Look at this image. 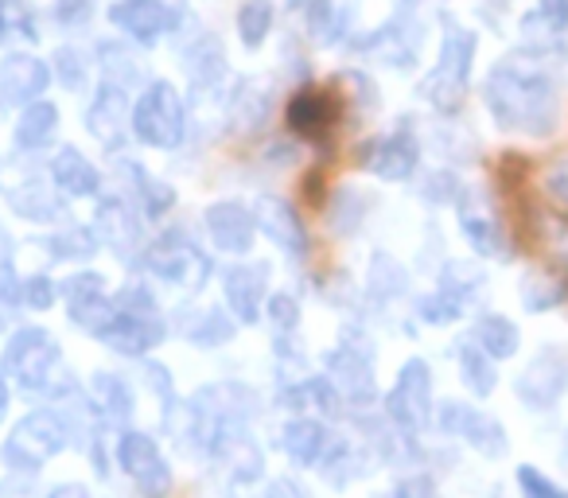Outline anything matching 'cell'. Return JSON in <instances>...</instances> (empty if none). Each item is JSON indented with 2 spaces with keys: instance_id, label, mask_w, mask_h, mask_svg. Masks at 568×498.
<instances>
[{
  "instance_id": "1",
  "label": "cell",
  "mask_w": 568,
  "mask_h": 498,
  "mask_svg": "<svg viewBox=\"0 0 568 498\" xmlns=\"http://www.w3.org/2000/svg\"><path fill=\"white\" fill-rule=\"evenodd\" d=\"M487 110L503 129H521V133H549L557 121V90H552L549 74L526 63H498L487 74Z\"/></svg>"
},
{
  "instance_id": "2",
  "label": "cell",
  "mask_w": 568,
  "mask_h": 498,
  "mask_svg": "<svg viewBox=\"0 0 568 498\" xmlns=\"http://www.w3.org/2000/svg\"><path fill=\"white\" fill-rule=\"evenodd\" d=\"M471 59H475V35L467 32V28H452V32L444 35L440 63L433 67V74H428L425 87H420L428 102H436L440 110H456L467 90Z\"/></svg>"
},
{
  "instance_id": "3",
  "label": "cell",
  "mask_w": 568,
  "mask_h": 498,
  "mask_svg": "<svg viewBox=\"0 0 568 498\" xmlns=\"http://www.w3.org/2000/svg\"><path fill=\"white\" fill-rule=\"evenodd\" d=\"M133 125H136V136H141L144 144H160V149H172V144H180V136H183L180 94H175L168 82L149 87V94L136 102Z\"/></svg>"
},
{
  "instance_id": "4",
  "label": "cell",
  "mask_w": 568,
  "mask_h": 498,
  "mask_svg": "<svg viewBox=\"0 0 568 498\" xmlns=\"http://www.w3.org/2000/svg\"><path fill=\"white\" fill-rule=\"evenodd\" d=\"M110 20L136 43H156L164 32H172L175 12L164 0H121L110 9Z\"/></svg>"
},
{
  "instance_id": "5",
  "label": "cell",
  "mask_w": 568,
  "mask_h": 498,
  "mask_svg": "<svg viewBox=\"0 0 568 498\" xmlns=\"http://www.w3.org/2000/svg\"><path fill=\"white\" fill-rule=\"evenodd\" d=\"M288 125H293L296 133L312 136V141L327 136L335 125V98L324 94V90H301V94L288 102Z\"/></svg>"
},
{
  "instance_id": "6",
  "label": "cell",
  "mask_w": 568,
  "mask_h": 498,
  "mask_svg": "<svg viewBox=\"0 0 568 498\" xmlns=\"http://www.w3.org/2000/svg\"><path fill=\"white\" fill-rule=\"evenodd\" d=\"M534 386H541L534 394V405H549L552 397L565 394V386H568V355H560V350H549V355L537 358V363L526 370V378L518 382L521 397H526Z\"/></svg>"
},
{
  "instance_id": "7",
  "label": "cell",
  "mask_w": 568,
  "mask_h": 498,
  "mask_svg": "<svg viewBox=\"0 0 568 498\" xmlns=\"http://www.w3.org/2000/svg\"><path fill=\"white\" fill-rule=\"evenodd\" d=\"M521 32H526L529 43H541V48L560 43L568 32V0H537L534 9L521 17Z\"/></svg>"
},
{
  "instance_id": "8",
  "label": "cell",
  "mask_w": 568,
  "mask_h": 498,
  "mask_svg": "<svg viewBox=\"0 0 568 498\" xmlns=\"http://www.w3.org/2000/svg\"><path fill=\"white\" fill-rule=\"evenodd\" d=\"M206 226H211L214 245H219V250H230V254L245 250V245H250V237H253V218L237 203L214 206V211L206 214Z\"/></svg>"
},
{
  "instance_id": "9",
  "label": "cell",
  "mask_w": 568,
  "mask_h": 498,
  "mask_svg": "<svg viewBox=\"0 0 568 498\" xmlns=\"http://www.w3.org/2000/svg\"><path fill=\"white\" fill-rule=\"evenodd\" d=\"M40 358H48V363L55 358V347H51L43 332L20 335L9 350V366L12 370H20V382H24V386H40V382L48 378V366H40Z\"/></svg>"
},
{
  "instance_id": "10",
  "label": "cell",
  "mask_w": 568,
  "mask_h": 498,
  "mask_svg": "<svg viewBox=\"0 0 568 498\" xmlns=\"http://www.w3.org/2000/svg\"><path fill=\"white\" fill-rule=\"evenodd\" d=\"M366 164H371L378 175H386V180H402V175H409L413 164H417V141H413L409 133L386 136V141H378L371 149V160H366Z\"/></svg>"
},
{
  "instance_id": "11",
  "label": "cell",
  "mask_w": 568,
  "mask_h": 498,
  "mask_svg": "<svg viewBox=\"0 0 568 498\" xmlns=\"http://www.w3.org/2000/svg\"><path fill=\"white\" fill-rule=\"evenodd\" d=\"M394 413L409 425H420L428 413V374L420 363H409L397 382V394H394Z\"/></svg>"
},
{
  "instance_id": "12",
  "label": "cell",
  "mask_w": 568,
  "mask_h": 498,
  "mask_svg": "<svg viewBox=\"0 0 568 498\" xmlns=\"http://www.w3.org/2000/svg\"><path fill=\"white\" fill-rule=\"evenodd\" d=\"M0 87H4V94H12V98H36L43 87H48V67L32 55H12V59H4V67H0Z\"/></svg>"
},
{
  "instance_id": "13",
  "label": "cell",
  "mask_w": 568,
  "mask_h": 498,
  "mask_svg": "<svg viewBox=\"0 0 568 498\" xmlns=\"http://www.w3.org/2000/svg\"><path fill=\"white\" fill-rule=\"evenodd\" d=\"M121 464L129 467V475H133V479L141 482L149 495H156V487H152V475H156L160 482H168L164 464H160L156 448H152L144 436H125V440H121Z\"/></svg>"
},
{
  "instance_id": "14",
  "label": "cell",
  "mask_w": 568,
  "mask_h": 498,
  "mask_svg": "<svg viewBox=\"0 0 568 498\" xmlns=\"http://www.w3.org/2000/svg\"><path fill=\"white\" fill-rule=\"evenodd\" d=\"M444 425L456 428V433H464L467 440L475 444V448L490 451V456H495V451H503V428H498L495 420L479 417V413L459 409V405H452V409L444 413Z\"/></svg>"
},
{
  "instance_id": "15",
  "label": "cell",
  "mask_w": 568,
  "mask_h": 498,
  "mask_svg": "<svg viewBox=\"0 0 568 498\" xmlns=\"http://www.w3.org/2000/svg\"><path fill=\"white\" fill-rule=\"evenodd\" d=\"M55 183L71 195H90V191H98V172L74 149H63L55 156Z\"/></svg>"
},
{
  "instance_id": "16",
  "label": "cell",
  "mask_w": 568,
  "mask_h": 498,
  "mask_svg": "<svg viewBox=\"0 0 568 498\" xmlns=\"http://www.w3.org/2000/svg\"><path fill=\"white\" fill-rule=\"evenodd\" d=\"M55 125H59V110L48 102H36L24 110V118H20V129H17V141L28 144V149H36V144H48L51 136H55Z\"/></svg>"
},
{
  "instance_id": "17",
  "label": "cell",
  "mask_w": 568,
  "mask_h": 498,
  "mask_svg": "<svg viewBox=\"0 0 568 498\" xmlns=\"http://www.w3.org/2000/svg\"><path fill=\"white\" fill-rule=\"evenodd\" d=\"M261 214H265V218H261V226H265L276 242L288 245V250H301L304 230H301V218H296L288 206L276 203V199H265V203H261Z\"/></svg>"
},
{
  "instance_id": "18",
  "label": "cell",
  "mask_w": 568,
  "mask_h": 498,
  "mask_svg": "<svg viewBox=\"0 0 568 498\" xmlns=\"http://www.w3.org/2000/svg\"><path fill=\"white\" fill-rule=\"evenodd\" d=\"M273 4L268 0H245L242 9H237V32H242L245 48H261L265 35L273 32Z\"/></svg>"
},
{
  "instance_id": "19",
  "label": "cell",
  "mask_w": 568,
  "mask_h": 498,
  "mask_svg": "<svg viewBox=\"0 0 568 498\" xmlns=\"http://www.w3.org/2000/svg\"><path fill=\"white\" fill-rule=\"evenodd\" d=\"M475 339H479V347L487 350V355H495V358H506V355H514V350H518V332H514V324H510V319H503V316L479 319V327H475Z\"/></svg>"
},
{
  "instance_id": "20",
  "label": "cell",
  "mask_w": 568,
  "mask_h": 498,
  "mask_svg": "<svg viewBox=\"0 0 568 498\" xmlns=\"http://www.w3.org/2000/svg\"><path fill=\"white\" fill-rule=\"evenodd\" d=\"M464 234L471 237V245L479 254H503V234H498V222L487 214L464 211Z\"/></svg>"
},
{
  "instance_id": "21",
  "label": "cell",
  "mask_w": 568,
  "mask_h": 498,
  "mask_svg": "<svg viewBox=\"0 0 568 498\" xmlns=\"http://www.w3.org/2000/svg\"><path fill=\"white\" fill-rule=\"evenodd\" d=\"M526 308L529 312H545V308H552V304H560L565 301V285L560 281H552V277H529L526 281Z\"/></svg>"
},
{
  "instance_id": "22",
  "label": "cell",
  "mask_w": 568,
  "mask_h": 498,
  "mask_svg": "<svg viewBox=\"0 0 568 498\" xmlns=\"http://www.w3.org/2000/svg\"><path fill=\"white\" fill-rule=\"evenodd\" d=\"M464 370H467V386H471L475 394H490V386H495V374H490L487 358H479L475 350H464Z\"/></svg>"
},
{
  "instance_id": "23",
  "label": "cell",
  "mask_w": 568,
  "mask_h": 498,
  "mask_svg": "<svg viewBox=\"0 0 568 498\" xmlns=\"http://www.w3.org/2000/svg\"><path fill=\"white\" fill-rule=\"evenodd\" d=\"M518 482L526 487V495H529V498H565L557 487H552L549 479H541V475H537L534 467H521V471H518Z\"/></svg>"
},
{
  "instance_id": "24",
  "label": "cell",
  "mask_w": 568,
  "mask_h": 498,
  "mask_svg": "<svg viewBox=\"0 0 568 498\" xmlns=\"http://www.w3.org/2000/svg\"><path fill=\"white\" fill-rule=\"evenodd\" d=\"M90 12V0H59L55 4V17L67 20V24H74V20H82Z\"/></svg>"
},
{
  "instance_id": "25",
  "label": "cell",
  "mask_w": 568,
  "mask_h": 498,
  "mask_svg": "<svg viewBox=\"0 0 568 498\" xmlns=\"http://www.w3.org/2000/svg\"><path fill=\"white\" fill-rule=\"evenodd\" d=\"M55 63H63V79L74 87V82H79V63H82V55H79V51H74V48L59 51V59H55Z\"/></svg>"
},
{
  "instance_id": "26",
  "label": "cell",
  "mask_w": 568,
  "mask_h": 498,
  "mask_svg": "<svg viewBox=\"0 0 568 498\" xmlns=\"http://www.w3.org/2000/svg\"><path fill=\"white\" fill-rule=\"evenodd\" d=\"M549 195L568 206V164H560L557 172L549 175Z\"/></svg>"
},
{
  "instance_id": "27",
  "label": "cell",
  "mask_w": 568,
  "mask_h": 498,
  "mask_svg": "<svg viewBox=\"0 0 568 498\" xmlns=\"http://www.w3.org/2000/svg\"><path fill=\"white\" fill-rule=\"evenodd\" d=\"M55 498H82V490H74V487H67V490H55Z\"/></svg>"
},
{
  "instance_id": "28",
  "label": "cell",
  "mask_w": 568,
  "mask_h": 498,
  "mask_svg": "<svg viewBox=\"0 0 568 498\" xmlns=\"http://www.w3.org/2000/svg\"><path fill=\"white\" fill-rule=\"evenodd\" d=\"M560 257L568 262V230H565V237H560Z\"/></svg>"
},
{
  "instance_id": "29",
  "label": "cell",
  "mask_w": 568,
  "mask_h": 498,
  "mask_svg": "<svg viewBox=\"0 0 568 498\" xmlns=\"http://www.w3.org/2000/svg\"><path fill=\"white\" fill-rule=\"evenodd\" d=\"M0 409H4V386H0Z\"/></svg>"
}]
</instances>
